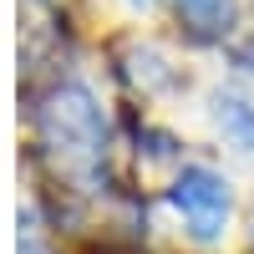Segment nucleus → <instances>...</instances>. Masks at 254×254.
Here are the masks:
<instances>
[{
  "instance_id": "obj_1",
  "label": "nucleus",
  "mask_w": 254,
  "mask_h": 254,
  "mask_svg": "<svg viewBox=\"0 0 254 254\" xmlns=\"http://www.w3.org/2000/svg\"><path fill=\"white\" fill-rule=\"evenodd\" d=\"M36 127L41 142L66 158V168H97L107 153V117L81 81H56L36 102Z\"/></svg>"
},
{
  "instance_id": "obj_2",
  "label": "nucleus",
  "mask_w": 254,
  "mask_h": 254,
  "mask_svg": "<svg viewBox=\"0 0 254 254\" xmlns=\"http://www.w3.org/2000/svg\"><path fill=\"white\" fill-rule=\"evenodd\" d=\"M168 193H173L178 214L188 219V229L198 239H219V229L229 219V183L214 168H183V173H173Z\"/></svg>"
},
{
  "instance_id": "obj_3",
  "label": "nucleus",
  "mask_w": 254,
  "mask_h": 254,
  "mask_svg": "<svg viewBox=\"0 0 254 254\" xmlns=\"http://www.w3.org/2000/svg\"><path fill=\"white\" fill-rule=\"evenodd\" d=\"M178 20L188 26L193 41H224L234 31V15H239V0H173Z\"/></svg>"
},
{
  "instance_id": "obj_4",
  "label": "nucleus",
  "mask_w": 254,
  "mask_h": 254,
  "mask_svg": "<svg viewBox=\"0 0 254 254\" xmlns=\"http://www.w3.org/2000/svg\"><path fill=\"white\" fill-rule=\"evenodd\" d=\"M214 122H219V132L234 142V147H244V153H254V107L244 97H229V92H219L214 97Z\"/></svg>"
},
{
  "instance_id": "obj_5",
  "label": "nucleus",
  "mask_w": 254,
  "mask_h": 254,
  "mask_svg": "<svg viewBox=\"0 0 254 254\" xmlns=\"http://www.w3.org/2000/svg\"><path fill=\"white\" fill-rule=\"evenodd\" d=\"M20 254H46V249H41L36 239H26V244H20Z\"/></svg>"
}]
</instances>
